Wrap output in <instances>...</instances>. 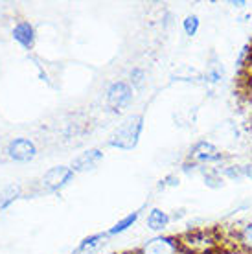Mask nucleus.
Listing matches in <instances>:
<instances>
[{
    "label": "nucleus",
    "instance_id": "obj_1",
    "mask_svg": "<svg viewBox=\"0 0 252 254\" xmlns=\"http://www.w3.org/2000/svg\"><path fill=\"white\" fill-rule=\"evenodd\" d=\"M183 254H214L221 245V236L215 229H191L179 236Z\"/></svg>",
    "mask_w": 252,
    "mask_h": 254
},
{
    "label": "nucleus",
    "instance_id": "obj_2",
    "mask_svg": "<svg viewBox=\"0 0 252 254\" xmlns=\"http://www.w3.org/2000/svg\"><path fill=\"white\" fill-rule=\"evenodd\" d=\"M142 131H144V116L132 115L116 127V131L111 134L107 144L111 147H116V149L131 151V149L138 146Z\"/></svg>",
    "mask_w": 252,
    "mask_h": 254
},
{
    "label": "nucleus",
    "instance_id": "obj_3",
    "mask_svg": "<svg viewBox=\"0 0 252 254\" xmlns=\"http://www.w3.org/2000/svg\"><path fill=\"white\" fill-rule=\"evenodd\" d=\"M188 160L199 168H204V166L223 164L227 160V155L210 140H197L195 144L189 147Z\"/></svg>",
    "mask_w": 252,
    "mask_h": 254
},
{
    "label": "nucleus",
    "instance_id": "obj_4",
    "mask_svg": "<svg viewBox=\"0 0 252 254\" xmlns=\"http://www.w3.org/2000/svg\"><path fill=\"white\" fill-rule=\"evenodd\" d=\"M74 177H76V173H74V170L70 166H54V168H50L43 175L41 185H43L44 191L57 193V191L64 190L74 181Z\"/></svg>",
    "mask_w": 252,
    "mask_h": 254
},
{
    "label": "nucleus",
    "instance_id": "obj_5",
    "mask_svg": "<svg viewBox=\"0 0 252 254\" xmlns=\"http://www.w3.org/2000/svg\"><path fill=\"white\" fill-rule=\"evenodd\" d=\"M134 254H183L179 236L158 234L140 245Z\"/></svg>",
    "mask_w": 252,
    "mask_h": 254
},
{
    "label": "nucleus",
    "instance_id": "obj_6",
    "mask_svg": "<svg viewBox=\"0 0 252 254\" xmlns=\"http://www.w3.org/2000/svg\"><path fill=\"white\" fill-rule=\"evenodd\" d=\"M134 100V89H132L129 81H113L107 87L105 92V102H107L109 109L113 111H122L127 109Z\"/></svg>",
    "mask_w": 252,
    "mask_h": 254
},
{
    "label": "nucleus",
    "instance_id": "obj_7",
    "mask_svg": "<svg viewBox=\"0 0 252 254\" xmlns=\"http://www.w3.org/2000/svg\"><path fill=\"white\" fill-rule=\"evenodd\" d=\"M7 157L15 162H30L37 157V146L35 142L30 138H24V136H19V138H13L6 147Z\"/></svg>",
    "mask_w": 252,
    "mask_h": 254
},
{
    "label": "nucleus",
    "instance_id": "obj_8",
    "mask_svg": "<svg viewBox=\"0 0 252 254\" xmlns=\"http://www.w3.org/2000/svg\"><path fill=\"white\" fill-rule=\"evenodd\" d=\"M11 37L22 50L30 52V50H33V46H35L37 33H35V28H33V24L30 20H19L17 24L13 26Z\"/></svg>",
    "mask_w": 252,
    "mask_h": 254
},
{
    "label": "nucleus",
    "instance_id": "obj_9",
    "mask_svg": "<svg viewBox=\"0 0 252 254\" xmlns=\"http://www.w3.org/2000/svg\"><path fill=\"white\" fill-rule=\"evenodd\" d=\"M101 160H103V151L98 147H92V149H87L81 155H77L76 159L72 160L70 168L74 170V173H87L90 170H94Z\"/></svg>",
    "mask_w": 252,
    "mask_h": 254
},
{
    "label": "nucleus",
    "instance_id": "obj_10",
    "mask_svg": "<svg viewBox=\"0 0 252 254\" xmlns=\"http://www.w3.org/2000/svg\"><path fill=\"white\" fill-rule=\"evenodd\" d=\"M171 223V216L162 208H151L147 212V217H145V225H147V229L153 230V232H160L162 234V230H166L170 227Z\"/></svg>",
    "mask_w": 252,
    "mask_h": 254
},
{
    "label": "nucleus",
    "instance_id": "obj_11",
    "mask_svg": "<svg viewBox=\"0 0 252 254\" xmlns=\"http://www.w3.org/2000/svg\"><path fill=\"white\" fill-rule=\"evenodd\" d=\"M232 240L241 253L252 254V221L245 223V225H241L240 229L234 230Z\"/></svg>",
    "mask_w": 252,
    "mask_h": 254
},
{
    "label": "nucleus",
    "instance_id": "obj_12",
    "mask_svg": "<svg viewBox=\"0 0 252 254\" xmlns=\"http://www.w3.org/2000/svg\"><path fill=\"white\" fill-rule=\"evenodd\" d=\"M105 240H107L105 232H96V234L87 236V238H83L79 245L76 247V254H94L105 243Z\"/></svg>",
    "mask_w": 252,
    "mask_h": 254
},
{
    "label": "nucleus",
    "instance_id": "obj_13",
    "mask_svg": "<svg viewBox=\"0 0 252 254\" xmlns=\"http://www.w3.org/2000/svg\"><path fill=\"white\" fill-rule=\"evenodd\" d=\"M140 219V210H134V212H131V214H127V216H124L122 219H118V221L114 223L111 229L105 230V234L109 236H120L124 234V232H127V230L131 229V227H134L136 223H138Z\"/></svg>",
    "mask_w": 252,
    "mask_h": 254
},
{
    "label": "nucleus",
    "instance_id": "obj_14",
    "mask_svg": "<svg viewBox=\"0 0 252 254\" xmlns=\"http://www.w3.org/2000/svg\"><path fill=\"white\" fill-rule=\"evenodd\" d=\"M20 195H22L20 186H7L6 190L0 193V212H4V210L9 208Z\"/></svg>",
    "mask_w": 252,
    "mask_h": 254
},
{
    "label": "nucleus",
    "instance_id": "obj_15",
    "mask_svg": "<svg viewBox=\"0 0 252 254\" xmlns=\"http://www.w3.org/2000/svg\"><path fill=\"white\" fill-rule=\"evenodd\" d=\"M225 76V68H223V63L221 61H215V63L208 64V68L204 72V81L208 83V85H217V83L223 79Z\"/></svg>",
    "mask_w": 252,
    "mask_h": 254
},
{
    "label": "nucleus",
    "instance_id": "obj_16",
    "mask_svg": "<svg viewBox=\"0 0 252 254\" xmlns=\"http://www.w3.org/2000/svg\"><path fill=\"white\" fill-rule=\"evenodd\" d=\"M202 177H204V185L212 188V190H217V188H223L225 186V179L221 177L219 170H214L210 168L206 172H202Z\"/></svg>",
    "mask_w": 252,
    "mask_h": 254
},
{
    "label": "nucleus",
    "instance_id": "obj_17",
    "mask_svg": "<svg viewBox=\"0 0 252 254\" xmlns=\"http://www.w3.org/2000/svg\"><path fill=\"white\" fill-rule=\"evenodd\" d=\"M199 28H201V20H199L197 15H188V17H184V20H183L184 35H188V37H195L197 33H199Z\"/></svg>",
    "mask_w": 252,
    "mask_h": 254
},
{
    "label": "nucleus",
    "instance_id": "obj_18",
    "mask_svg": "<svg viewBox=\"0 0 252 254\" xmlns=\"http://www.w3.org/2000/svg\"><path fill=\"white\" fill-rule=\"evenodd\" d=\"M145 83V70L142 66H134L131 70V74H129V85H131L132 89H138Z\"/></svg>",
    "mask_w": 252,
    "mask_h": 254
},
{
    "label": "nucleus",
    "instance_id": "obj_19",
    "mask_svg": "<svg viewBox=\"0 0 252 254\" xmlns=\"http://www.w3.org/2000/svg\"><path fill=\"white\" fill-rule=\"evenodd\" d=\"M166 186H179V177L177 175H168V177H164L162 181H160V185H158V188H166Z\"/></svg>",
    "mask_w": 252,
    "mask_h": 254
},
{
    "label": "nucleus",
    "instance_id": "obj_20",
    "mask_svg": "<svg viewBox=\"0 0 252 254\" xmlns=\"http://www.w3.org/2000/svg\"><path fill=\"white\" fill-rule=\"evenodd\" d=\"M241 170H243V181H245V179H252V162L241 164Z\"/></svg>",
    "mask_w": 252,
    "mask_h": 254
},
{
    "label": "nucleus",
    "instance_id": "obj_21",
    "mask_svg": "<svg viewBox=\"0 0 252 254\" xmlns=\"http://www.w3.org/2000/svg\"><path fill=\"white\" fill-rule=\"evenodd\" d=\"M230 4H232L234 7H245L247 6L245 0H240V2H230Z\"/></svg>",
    "mask_w": 252,
    "mask_h": 254
}]
</instances>
